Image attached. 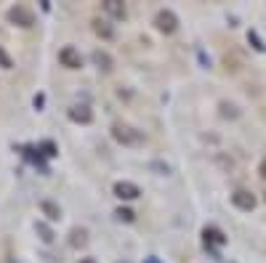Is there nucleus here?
I'll list each match as a JSON object with an SVG mask.
<instances>
[{"label": "nucleus", "mask_w": 266, "mask_h": 263, "mask_svg": "<svg viewBox=\"0 0 266 263\" xmlns=\"http://www.w3.org/2000/svg\"><path fill=\"white\" fill-rule=\"evenodd\" d=\"M67 114H69V120H72V122H80V125H91V122H93V112H91V106H85V104L72 106Z\"/></svg>", "instance_id": "423d86ee"}, {"label": "nucleus", "mask_w": 266, "mask_h": 263, "mask_svg": "<svg viewBox=\"0 0 266 263\" xmlns=\"http://www.w3.org/2000/svg\"><path fill=\"white\" fill-rule=\"evenodd\" d=\"M40 152L45 154V157H56V154H59V149H56V144H53V141H43Z\"/></svg>", "instance_id": "2eb2a0df"}, {"label": "nucleus", "mask_w": 266, "mask_h": 263, "mask_svg": "<svg viewBox=\"0 0 266 263\" xmlns=\"http://www.w3.org/2000/svg\"><path fill=\"white\" fill-rule=\"evenodd\" d=\"M8 21L11 24H16V27H24V29H29L35 24V13L27 8V5H13V8H8Z\"/></svg>", "instance_id": "7ed1b4c3"}, {"label": "nucleus", "mask_w": 266, "mask_h": 263, "mask_svg": "<svg viewBox=\"0 0 266 263\" xmlns=\"http://www.w3.org/2000/svg\"><path fill=\"white\" fill-rule=\"evenodd\" d=\"M88 242V231L85 229H72V234H69V245L72 247H85Z\"/></svg>", "instance_id": "ddd939ff"}, {"label": "nucleus", "mask_w": 266, "mask_h": 263, "mask_svg": "<svg viewBox=\"0 0 266 263\" xmlns=\"http://www.w3.org/2000/svg\"><path fill=\"white\" fill-rule=\"evenodd\" d=\"M93 32H96L99 37H104V40H112L115 37V29L107 24V21H101V19H93Z\"/></svg>", "instance_id": "f8f14e48"}, {"label": "nucleus", "mask_w": 266, "mask_h": 263, "mask_svg": "<svg viewBox=\"0 0 266 263\" xmlns=\"http://www.w3.org/2000/svg\"><path fill=\"white\" fill-rule=\"evenodd\" d=\"M232 205L234 207H240V210H253L256 207V197H253V191H248V189H237L232 194Z\"/></svg>", "instance_id": "39448f33"}, {"label": "nucleus", "mask_w": 266, "mask_h": 263, "mask_svg": "<svg viewBox=\"0 0 266 263\" xmlns=\"http://www.w3.org/2000/svg\"><path fill=\"white\" fill-rule=\"evenodd\" d=\"M112 136H115V141H120L125 146H136V144L144 141L138 130H133L131 125H123V122H115L112 125Z\"/></svg>", "instance_id": "f257e3e1"}, {"label": "nucleus", "mask_w": 266, "mask_h": 263, "mask_svg": "<svg viewBox=\"0 0 266 263\" xmlns=\"http://www.w3.org/2000/svg\"><path fill=\"white\" fill-rule=\"evenodd\" d=\"M80 263H96V261H93V258H83Z\"/></svg>", "instance_id": "5701e85b"}, {"label": "nucleus", "mask_w": 266, "mask_h": 263, "mask_svg": "<svg viewBox=\"0 0 266 263\" xmlns=\"http://www.w3.org/2000/svg\"><path fill=\"white\" fill-rule=\"evenodd\" d=\"M43 104H45V96H35V109H43Z\"/></svg>", "instance_id": "aec40b11"}, {"label": "nucleus", "mask_w": 266, "mask_h": 263, "mask_svg": "<svg viewBox=\"0 0 266 263\" xmlns=\"http://www.w3.org/2000/svg\"><path fill=\"white\" fill-rule=\"evenodd\" d=\"M93 64H96L99 69H104V72H109V69L115 67V61H112V56H109L107 51H93Z\"/></svg>", "instance_id": "9d476101"}, {"label": "nucleus", "mask_w": 266, "mask_h": 263, "mask_svg": "<svg viewBox=\"0 0 266 263\" xmlns=\"http://www.w3.org/2000/svg\"><path fill=\"white\" fill-rule=\"evenodd\" d=\"M35 229H37V234H40V239H43V242H53V231H51V226H48V223L37 221V223H35Z\"/></svg>", "instance_id": "4468645a"}, {"label": "nucleus", "mask_w": 266, "mask_h": 263, "mask_svg": "<svg viewBox=\"0 0 266 263\" xmlns=\"http://www.w3.org/2000/svg\"><path fill=\"white\" fill-rule=\"evenodd\" d=\"M237 64H240V61H237V59H234V56H224V67H226V69H229V72H237V69H240Z\"/></svg>", "instance_id": "6ab92c4d"}, {"label": "nucleus", "mask_w": 266, "mask_h": 263, "mask_svg": "<svg viewBox=\"0 0 266 263\" xmlns=\"http://www.w3.org/2000/svg\"><path fill=\"white\" fill-rule=\"evenodd\" d=\"M144 263H160V261H157V258H146Z\"/></svg>", "instance_id": "4be33fe9"}, {"label": "nucleus", "mask_w": 266, "mask_h": 263, "mask_svg": "<svg viewBox=\"0 0 266 263\" xmlns=\"http://www.w3.org/2000/svg\"><path fill=\"white\" fill-rule=\"evenodd\" d=\"M264 199H266V197H264Z\"/></svg>", "instance_id": "393cba45"}, {"label": "nucleus", "mask_w": 266, "mask_h": 263, "mask_svg": "<svg viewBox=\"0 0 266 263\" xmlns=\"http://www.w3.org/2000/svg\"><path fill=\"white\" fill-rule=\"evenodd\" d=\"M40 210H43V215H45L48 221H59V218H61L59 205H56V202H51V199H43V202H40Z\"/></svg>", "instance_id": "9b49d317"}, {"label": "nucleus", "mask_w": 266, "mask_h": 263, "mask_svg": "<svg viewBox=\"0 0 266 263\" xmlns=\"http://www.w3.org/2000/svg\"><path fill=\"white\" fill-rule=\"evenodd\" d=\"M258 173H261V178L266 181V157L261 160V165H258Z\"/></svg>", "instance_id": "412c9836"}, {"label": "nucleus", "mask_w": 266, "mask_h": 263, "mask_svg": "<svg viewBox=\"0 0 266 263\" xmlns=\"http://www.w3.org/2000/svg\"><path fill=\"white\" fill-rule=\"evenodd\" d=\"M115 194L120 199H136L138 194H141V189H138L133 181H117L115 183Z\"/></svg>", "instance_id": "0eeeda50"}, {"label": "nucleus", "mask_w": 266, "mask_h": 263, "mask_svg": "<svg viewBox=\"0 0 266 263\" xmlns=\"http://www.w3.org/2000/svg\"><path fill=\"white\" fill-rule=\"evenodd\" d=\"M101 8H104L107 13H112L115 19H125V16H128V8H125L123 3H117V0H107V3H101Z\"/></svg>", "instance_id": "1a4fd4ad"}, {"label": "nucleus", "mask_w": 266, "mask_h": 263, "mask_svg": "<svg viewBox=\"0 0 266 263\" xmlns=\"http://www.w3.org/2000/svg\"><path fill=\"white\" fill-rule=\"evenodd\" d=\"M202 237H205V247H221V245H226V234L221 229H216V226H205Z\"/></svg>", "instance_id": "6e6552de"}, {"label": "nucleus", "mask_w": 266, "mask_h": 263, "mask_svg": "<svg viewBox=\"0 0 266 263\" xmlns=\"http://www.w3.org/2000/svg\"><path fill=\"white\" fill-rule=\"evenodd\" d=\"M154 27H157L162 35H173L178 29V16L170 8H160L157 16H154Z\"/></svg>", "instance_id": "f03ea898"}, {"label": "nucleus", "mask_w": 266, "mask_h": 263, "mask_svg": "<svg viewBox=\"0 0 266 263\" xmlns=\"http://www.w3.org/2000/svg\"><path fill=\"white\" fill-rule=\"evenodd\" d=\"M123 263H128V261H123Z\"/></svg>", "instance_id": "b1692460"}, {"label": "nucleus", "mask_w": 266, "mask_h": 263, "mask_svg": "<svg viewBox=\"0 0 266 263\" xmlns=\"http://www.w3.org/2000/svg\"><path fill=\"white\" fill-rule=\"evenodd\" d=\"M59 61H61V67H67V69H80V67H83L80 51L72 48V45H67V48L59 51Z\"/></svg>", "instance_id": "20e7f679"}, {"label": "nucleus", "mask_w": 266, "mask_h": 263, "mask_svg": "<svg viewBox=\"0 0 266 263\" xmlns=\"http://www.w3.org/2000/svg\"><path fill=\"white\" fill-rule=\"evenodd\" d=\"M117 218H120V221H125V223H131L133 218H136V213H133V210H128V207H117Z\"/></svg>", "instance_id": "dca6fc26"}, {"label": "nucleus", "mask_w": 266, "mask_h": 263, "mask_svg": "<svg viewBox=\"0 0 266 263\" xmlns=\"http://www.w3.org/2000/svg\"><path fill=\"white\" fill-rule=\"evenodd\" d=\"M248 40L253 43V48H256V51H266V45L261 43V37H258V35L253 32V29H250V32H248Z\"/></svg>", "instance_id": "a211bd4d"}, {"label": "nucleus", "mask_w": 266, "mask_h": 263, "mask_svg": "<svg viewBox=\"0 0 266 263\" xmlns=\"http://www.w3.org/2000/svg\"><path fill=\"white\" fill-rule=\"evenodd\" d=\"M0 67H3V69H11V67H13V59L8 56V53H5L3 45H0Z\"/></svg>", "instance_id": "f3484780"}]
</instances>
